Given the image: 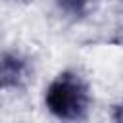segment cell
Instances as JSON below:
<instances>
[{"mask_svg":"<svg viewBox=\"0 0 123 123\" xmlns=\"http://www.w3.org/2000/svg\"><path fill=\"white\" fill-rule=\"evenodd\" d=\"M88 88L73 73H62L50 83L44 94L46 108L52 115L63 121H79L88 110Z\"/></svg>","mask_w":123,"mask_h":123,"instance_id":"obj_1","label":"cell"},{"mask_svg":"<svg viewBox=\"0 0 123 123\" xmlns=\"http://www.w3.org/2000/svg\"><path fill=\"white\" fill-rule=\"evenodd\" d=\"M58 8L62 12H65L67 15H73V17H79L86 12V4L88 0H56Z\"/></svg>","mask_w":123,"mask_h":123,"instance_id":"obj_2","label":"cell"}]
</instances>
